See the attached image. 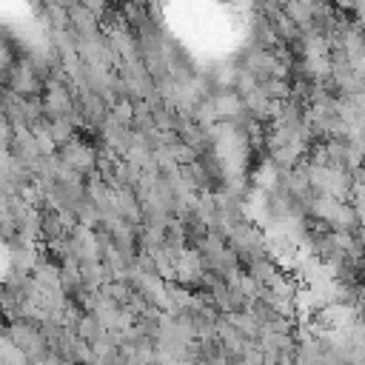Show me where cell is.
<instances>
[{"label":"cell","instance_id":"cell-1","mask_svg":"<svg viewBox=\"0 0 365 365\" xmlns=\"http://www.w3.org/2000/svg\"><path fill=\"white\" fill-rule=\"evenodd\" d=\"M57 157H60L63 163H68L71 168L83 171L86 177L97 171V145H94V143H88V140H86V137H80V134H74L68 143L57 145Z\"/></svg>","mask_w":365,"mask_h":365},{"label":"cell","instance_id":"cell-2","mask_svg":"<svg viewBox=\"0 0 365 365\" xmlns=\"http://www.w3.org/2000/svg\"><path fill=\"white\" fill-rule=\"evenodd\" d=\"M3 86H11V88H14L17 94H23V97H37V94L46 91V83L37 77V71L31 68V63H29L26 57L17 60V66H14L11 77H9V83H3Z\"/></svg>","mask_w":365,"mask_h":365},{"label":"cell","instance_id":"cell-3","mask_svg":"<svg viewBox=\"0 0 365 365\" xmlns=\"http://www.w3.org/2000/svg\"><path fill=\"white\" fill-rule=\"evenodd\" d=\"M68 17H71V31H74L77 37H91V34H100V31H103L97 11H94L91 6H86L83 0L68 9Z\"/></svg>","mask_w":365,"mask_h":365},{"label":"cell","instance_id":"cell-4","mask_svg":"<svg viewBox=\"0 0 365 365\" xmlns=\"http://www.w3.org/2000/svg\"><path fill=\"white\" fill-rule=\"evenodd\" d=\"M228 319H231L248 339H259V334H262V322H259V317H257L251 308H248V311H231Z\"/></svg>","mask_w":365,"mask_h":365},{"label":"cell","instance_id":"cell-5","mask_svg":"<svg viewBox=\"0 0 365 365\" xmlns=\"http://www.w3.org/2000/svg\"><path fill=\"white\" fill-rule=\"evenodd\" d=\"M257 88H259L265 97H271V100H288L291 91H294L291 80H282V77H265V80H259Z\"/></svg>","mask_w":365,"mask_h":365},{"label":"cell","instance_id":"cell-6","mask_svg":"<svg viewBox=\"0 0 365 365\" xmlns=\"http://www.w3.org/2000/svg\"><path fill=\"white\" fill-rule=\"evenodd\" d=\"M282 9H285V14H288L291 20L299 23L302 31L314 26V14H311V3H308V0H288Z\"/></svg>","mask_w":365,"mask_h":365},{"label":"cell","instance_id":"cell-7","mask_svg":"<svg viewBox=\"0 0 365 365\" xmlns=\"http://www.w3.org/2000/svg\"><path fill=\"white\" fill-rule=\"evenodd\" d=\"M51 137H54V143L57 145H63V143H68L74 134H77V123L71 120V114L68 117H51Z\"/></svg>","mask_w":365,"mask_h":365},{"label":"cell","instance_id":"cell-8","mask_svg":"<svg viewBox=\"0 0 365 365\" xmlns=\"http://www.w3.org/2000/svg\"><path fill=\"white\" fill-rule=\"evenodd\" d=\"M354 208H356V217H359V228H365V188L362 185H356L354 188Z\"/></svg>","mask_w":365,"mask_h":365},{"label":"cell","instance_id":"cell-9","mask_svg":"<svg viewBox=\"0 0 365 365\" xmlns=\"http://www.w3.org/2000/svg\"><path fill=\"white\" fill-rule=\"evenodd\" d=\"M334 6H336L339 11H348V14H354V11H356V6H359V0H334Z\"/></svg>","mask_w":365,"mask_h":365},{"label":"cell","instance_id":"cell-10","mask_svg":"<svg viewBox=\"0 0 365 365\" xmlns=\"http://www.w3.org/2000/svg\"><path fill=\"white\" fill-rule=\"evenodd\" d=\"M43 3H57V6H66V9H71L74 3H80V0H43Z\"/></svg>","mask_w":365,"mask_h":365}]
</instances>
